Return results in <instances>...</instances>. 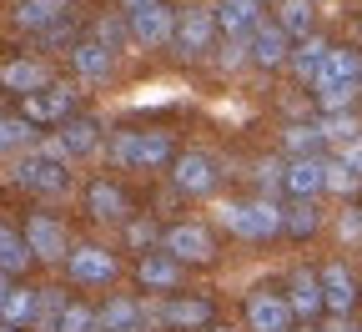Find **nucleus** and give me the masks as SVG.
I'll list each match as a JSON object with an SVG mask.
<instances>
[{"label":"nucleus","instance_id":"obj_4","mask_svg":"<svg viewBox=\"0 0 362 332\" xmlns=\"http://www.w3.org/2000/svg\"><path fill=\"white\" fill-rule=\"evenodd\" d=\"M216 35H221L216 11H206V6H187V11L176 16V56H187V61L206 56L211 45H216Z\"/></svg>","mask_w":362,"mask_h":332},{"label":"nucleus","instance_id":"obj_42","mask_svg":"<svg viewBox=\"0 0 362 332\" xmlns=\"http://www.w3.org/2000/svg\"><path fill=\"white\" fill-rule=\"evenodd\" d=\"M66 40H71V25H66V21H56V25H45V30H40V45H51V51H61Z\"/></svg>","mask_w":362,"mask_h":332},{"label":"nucleus","instance_id":"obj_24","mask_svg":"<svg viewBox=\"0 0 362 332\" xmlns=\"http://www.w3.org/2000/svg\"><path fill=\"white\" fill-rule=\"evenodd\" d=\"M282 147H287V156H322L327 136H322V126H317V121H292V126L282 131Z\"/></svg>","mask_w":362,"mask_h":332},{"label":"nucleus","instance_id":"obj_9","mask_svg":"<svg viewBox=\"0 0 362 332\" xmlns=\"http://www.w3.org/2000/svg\"><path fill=\"white\" fill-rule=\"evenodd\" d=\"M327 192V156H287V197L317 202Z\"/></svg>","mask_w":362,"mask_h":332},{"label":"nucleus","instance_id":"obj_7","mask_svg":"<svg viewBox=\"0 0 362 332\" xmlns=\"http://www.w3.org/2000/svg\"><path fill=\"white\" fill-rule=\"evenodd\" d=\"M297 312L287 302V292H252L247 297V327L252 332H292Z\"/></svg>","mask_w":362,"mask_h":332},{"label":"nucleus","instance_id":"obj_31","mask_svg":"<svg viewBox=\"0 0 362 332\" xmlns=\"http://www.w3.org/2000/svg\"><path fill=\"white\" fill-rule=\"evenodd\" d=\"M317 126H322L327 147H352V141L362 136V121H357V111H322V116H317Z\"/></svg>","mask_w":362,"mask_h":332},{"label":"nucleus","instance_id":"obj_36","mask_svg":"<svg viewBox=\"0 0 362 332\" xmlns=\"http://www.w3.org/2000/svg\"><path fill=\"white\" fill-rule=\"evenodd\" d=\"M362 186V166H352L342 151L337 156H327V192H337V197H352Z\"/></svg>","mask_w":362,"mask_h":332},{"label":"nucleus","instance_id":"obj_19","mask_svg":"<svg viewBox=\"0 0 362 332\" xmlns=\"http://www.w3.org/2000/svg\"><path fill=\"white\" fill-rule=\"evenodd\" d=\"M327 51H332V45H327L322 35H307V40H297V45H292L287 71H292L302 86H317V76H322V66H327Z\"/></svg>","mask_w":362,"mask_h":332},{"label":"nucleus","instance_id":"obj_25","mask_svg":"<svg viewBox=\"0 0 362 332\" xmlns=\"http://www.w3.org/2000/svg\"><path fill=\"white\" fill-rule=\"evenodd\" d=\"M30 262H35V252H30V242H25V231L0 222V267L16 277V272H25Z\"/></svg>","mask_w":362,"mask_h":332},{"label":"nucleus","instance_id":"obj_30","mask_svg":"<svg viewBox=\"0 0 362 332\" xmlns=\"http://www.w3.org/2000/svg\"><path fill=\"white\" fill-rule=\"evenodd\" d=\"M357 91H362V81H317L312 96H317L322 111H352L357 106Z\"/></svg>","mask_w":362,"mask_h":332},{"label":"nucleus","instance_id":"obj_28","mask_svg":"<svg viewBox=\"0 0 362 332\" xmlns=\"http://www.w3.org/2000/svg\"><path fill=\"white\" fill-rule=\"evenodd\" d=\"M317 231V202H282V236H292V242H307V236Z\"/></svg>","mask_w":362,"mask_h":332},{"label":"nucleus","instance_id":"obj_23","mask_svg":"<svg viewBox=\"0 0 362 332\" xmlns=\"http://www.w3.org/2000/svg\"><path fill=\"white\" fill-rule=\"evenodd\" d=\"M166 327H176V332H206L211 327V302L206 297H166Z\"/></svg>","mask_w":362,"mask_h":332},{"label":"nucleus","instance_id":"obj_14","mask_svg":"<svg viewBox=\"0 0 362 332\" xmlns=\"http://www.w3.org/2000/svg\"><path fill=\"white\" fill-rule=\"evenodd\" d=\"M131 21V40L136 45H146V51H156V45H166V40H176V16L161 6H146V11H136V16H126Z\"/></svg>","mask_w":362,"mask_h":332},{"label":"nucleus","instance_id":"obj_35","mask_svg":"<svg viewBox=\"0 0 362 332\" xmlns=\"http://www.w3.org/2000/svg\"><path fill=\"white\" fill-rule=\"evenodd\" d=\"M176 161V141L166 131H146L141 136V171H156V166H171Z\"/></svg>","mask_w":362,"mask_h":332},{"label":"nucleus","instance_id":"obj_39","mask_svg":"<svg viewBox=\"0 0 362 332\" xmlns=\"http://www.w3.org/2000/svg\"><path fill=\"white\" fill-rule=\"evenodd\" d=\"M66 307H71V302H66V297H61L56 287H51V292H40V307H35V327H40V332H56V327H61V317H66Z\"/></svg>","mask_w":362,"mask_h":332},{"label":"nucleus","instance_id":"obj_49","mask_svg":"<svg viewBox=\"0 0 362 332\" xmlns=\"http://www.w3.org/2000/svg\"><path fill=\"white\" fill-rule=\"evenodd\" d=\"M292 332H312V327H292Z\"/></svg>","mask_w":362,"mask_h":332},{"label":"nucleus","instance_id":"obj_37","mask_svg":"<svg viewBox=\"0 0 362 332\" xmlns=\"http://www.w3.org/2000/svg\"><path fill=\"white\" fill-rule=\"evenodd\" d=\"M121 227H126V247H131V252H156L161 236H166L151 217H131V222H121Z\"/></svg>","mask_w":362,"mask_h":332},{"label":"nucleus","instance_id":"obj_21","mask_svg":"<svg viewBox=\"0 0 362 332\" xmlns=\"http://www.w3.org/2000/svg\"><path fill=\"white\" fill-rule=\"evenodd\" d=\"M56 141H61L66 161H76V156H90V151L101 147V126L90 121V116H71L66 126H56Z\"/></svg>","mask_w":362,"mask_h":332},{"label":"nucleus","instance_id":"obj_32","mask_svg":"<svg viewBox=\"0 0 362 332\" xmlns=\"http://www.w3.org/2000/svg\"><path fill=\"white\" fill-rule=\"evenodd\" d=\"M312 6H317V0H277V25L287 35L307 40L312 35Z\"/></svg>","mask_w":362,"mask_h":332},{"label":"nucleus","instance_id":"obj_45","mask_svg":"<svg viewBox=\"0 0 362 332\" xmlns=\"http://www.w3.org/2000/svg\"><path fill=\"white\" fill-rule=\"evenodd\" d=\"M146 6H156V0H121V16H136V11H146Z\"/></svg>","mask_w":362,"mask_h":332},{"label":"nucleus","instance_id":"obj_38","mask_svg":"<svg viewBox=\"0 0 362 332\" xmlns=\"http://www.w3.org/2000/svg\"><path fill=\"white\" fill-rule=\"evenodd\" d=\"M257 186H262V197H277V192H287V161H277V156H267V161H257Z\"/></svg>","mask_w":362,"mask_h":332},{"label":"nucleus","instance_id":"obj_12","mask_svg":"<svg viewBox=\"0 0 362 332\" xmlns=\"http://www.w3.org/2000/svg\"><path fill=\"white\" fill-rule=\"evenodd\" d=\"M287 302L297 312V322H317L327 312V292H322V272H292L287 277Z\"/></svg>","mask_w":362,"mask_h":332},{"label":"nucleus","instance_id":"obj_43","mask_svg":"<svg viewBox=\"0 0 362 332\" xmlns=\"http://www.w3.org/2000/svg\"><path fill=\"white\" fill-rule=\"evenodd\" d=\"M342 242H362V212H342Z\"/></svg>","mask_w":362,"mask_h":332},{"label":"nucleus","instance_id":"obj_8","mask_svg":"<svg viewBox=\"0 0 362 332\" xmlns=\"http://www.w3.org/2000/svg\"><path fill=\"white\" fill-rule=\"evenodd\" d=\"M66 272H71L76 287H106V282H116L121 267H116V257L106 247H76L66 257Z\"/></svg>","mask_w":362,"mask_h":332},{"label":"nucleus","instance_id":"obj_5","mask_svg":"<svg viewBox=\"0 0 362 332\" xmlns=\"http://www.w3.org/2000/svg\"><path fill=\"white\" fill-rule=\"evenodd\" d=\"M25 242H30V252H35V262H66L76 247H71V231H66V222H56V217H45V212H35V217H25Z\"/></svg>","mask_w":362,"mask_h":332},{"label":"nucleus","instance_id":"obj_27","mask_svg":"<svg viewBox=\"0 0 362 332\" xmlns=\"http://www.w3.org/2000/svg\"><path fill=\"white\" fill-rule=\"evenodd\" d=\"M101 312V332H141V302H131V297H111Z\"/></svg>","mask_w":362,"mask_h":332},{"label":"nucleus","instance_id":"obj_2","mask_svg":"<svg viewBox=\"0 0 362 332\" xmlns=\"http://www.w3.org/2000/svg\"><path fill=\"white\" fill-rule=\"evenodd\" d=\"M16 186L35 197H61L71 186V161H56V156H40V151H25V161H16Z\"/></svg>","mask_w":362,"mask_h":332},{"label":"nucleus","instance_id":"obj_15","mask_svg":"<svg viewBox=\"0 0 362 332\" xmlns=\"http://www.w3.org/2000/svg\"><path fill=\"white\" fill-rule=\"evenodd\" d=\"M136 282H141L146 292L171 297L176 282H181V262H176L171 252H141V262H136Z\"/></svg>","mask_w":362,"mask_h":332},{"label":"nucleus","instance_id":"obj_17","mask_svg":"<svg viewBox=\"0 0 362 332\" xmlns=\"http://www.w3.org/2000/svg\"><path fill=\"white\" fill-rule=\"evenodd\" d=\"M0 86H6L11 96H35V91L51 86V71H45L40 61H30V56H16V61L0 66Z\"/></svg>","mask_w":362,"mask_h":332},{"label":"nucleus","instance_id":"obj_33","mask_svg":"<svg viewBox=\"0 0 362 332\" xmlns=\"http://www.w3.org/2000/svg\"><path fill=\"white\" fill-rule=\"evenodd\" d=\"M141 136H146V131H111V141H106V156H111L116 166L141 171Z\"/></svg>","mask_w":362,"mask_h":332},{"label":"nucleus","instance_id":"obj_26","mask_svg":"<svg viewBox=\"0 0 362 332\" xmlns=\"http://www.w3.org/2000/svg\"><path fill=\"white\" fill-rule=\"evenodd\" d=\"M35 307H40V292H30V287H11L6 292V302H0V322H11V327H35Z\"/></svg>","mask_w":362,"mask_h":332},{"label":"nucleus","instance_id":"obj_29","mask_svg":"<svg viewBox=\"0 0 362 332\" xmlns=\"http://www.w3.org/2000/svg\"><path fill=\"white\" fill-rule=\"evenodd\" d=\"M40 141V126L25 121V116H0V156H11V151H25Z\"/></svg>","mask_w":362,"mask_h":332},{"label":"nucleus","instance_id":"obj_41","mask_svg":"<svg viewBox=\"0 0 362 332\" xmlns=\"http://www.w3.org/2000/svg\"><path fill=\"white\" fill-rule=\"evenodd\" d=\"M151 327H166V302H156V297L141 302V332H151Z\"/></svg>","mask_w":362,"mask_h":332},{"label":"nucleus","instance_id":"obj_46","mask_svg":"<svg viewBox=\"0 0 362 332\" xmlns=\"http://www.w3.org/2000/svg\"><path fill=\"white\" fill-rule=\"evenodd\" d=\"M11 287H16V282H11V272L0 267V302H6V292H11Z\"/></svg>","mask_w":362,"mask_h":332},{"label":"nucleus","instance_id":"obj_22","mask_svg":"<svg viewBox=\"0 0 362 332\" xmlns=\"http://www.w3.org/2000/svg\"><path fill=\"white\" fill-rule=\"evenodd\" d=\"M66 11H71V0H16V11H11V21L21 25V30H45V25H56V21H66Z\"/></svg>","mask_w":362,"mask_h":332},{"label":"nucleus","instance_id":"obj_11","mask_svg":"<svg viewBox=\"0 0 362 332\" xmlns=\"http://www.w3.org/2000/svg\"><path fill=\"white\" fill-rule=\"evenodd\" d=\"M171 181H176V192H187V197H206L216 186V161L206 151H181L171 161Z\"/></svg>","mask_w":362,"mask_h":332},{"label":"nucleus","instance_id":"obj_44","mask_svg":"<svg viewBox=\"0 0 362 332\" xmlns=\"http://www.w3.org/2000/svg\"><path fill=\"white\" fill-rule=\"evenodd\" d=\"M317 332H362V327H357V322H347V317H337V312H332V317H327V322H317Z\"/></svg>","mask_w":362,"mask_h":332},{"label":"nucleus","instance_id":"obj_10","mask_svg":"<svg viewBox=\"0 0 362 332\" xmlns=\"http://www.w3.org/2000/svg\"><path fill=\"white\" fill-rule=\"evenodd\" d=\"M71 71H76V81H86V86H106L111 71H116L111 45H106V40H76V45H71Z\"/></svg>","mask_w":362,"mask_h":332},{"label":"nucleus","instance_id":"obj_40","mask_svg":"<svg viewBox=\"0 0 362 332\" xmlns=\"http://www.w3.org/2000/svg\"><path fill=\"white\" fill-rule=\"evenodd\" d=\"M56 332H101V312H96V307H86V302H71Z\"/></svg>","mask_w":362,"mask_h":332},{"label":"nucleus","instance_id":"obj_13","mask_svg":"<svg viewBox=\"0 0 362 332\" xmlns=\"http://www.w3.org/2000/svg\"><path fill=\"white\" fill-rule=\"evenodd\" d=\"M247 45H252V61H257L262 71H277V66H287V56H292V35H287L277 21H262V25L247 35Z\"/></svg>","mask_w":362,"mask_h":332},{"label":"nucleus","instance_id":"obj_6","mask_svg":"<svg viewBox=\"0 0 362 332\" xmlns=\"http://www.w3.org/2000/svg\"><path fill=\"white\" fill-rule=\"evenodd\" d=\"M161 247H166L176 262H192V267H202V262L216 257V242H211V231H206L202 222H176V227H166Z\"/></svg>","mask_w":362,"mask_h":332},{"label":"nucleus","instance_id":"obj_18","mask_svg":"<svg viewBox=\"0 0 362 332\" xmlns=\"http://www.w3.org/2000/svg\"><path fill=\"white\" fill-rule=\"evenodd\" d=\"M216 25H221V35L247 40L262 25V0H216Z\"/></svg>","mask_w":362,"mask_h":332},{"label":"nucleus","instance_id":"obj_34","mask_svg":"<svg viewBox=\"0 0 362 332\" xmlns=\"http://www.w3.org/2000/svg\"><path fill=\"white\" fill-rule=\"evenodd\" d=\"M317 81H362V56L347 51V45H332V51H327V66H322V76H317Z\"/></svg>","mask_w":362,"mask_h":332},{"label":"nucleus","instance_id":"obj_48","mask_svg":"<svg viewBox=\"0 0 362 332\" xmlns=\"http://www.w3.org/2000/svg\"><path fill=\"white\" fill-rule=\"evenodd\" d=\"M206 332H226V327H206Z\"/></svg>","mask_w":362,"mask_h":332},{"label":"nucleus","instance_id":"obj_16","mask_svg":"<svg viewBox=\"0 0 362 332\" xmlns=\"http://www.w3.org/2000/svg\"><path fill=\"white\" fill-rule=\"evenodd\" d=\"M86 212L96 222H131V197L116 181H90L86 186Z\"/></svg>","mask_w":362,"mask_h":332},{"label":"nucleus","instance_id":"obj_20","mask_svg":"<svg viewBox=\"0 0 362 332\" xmlns=\"http://www.w3.org/2000/svg\"><path fill=\"white\" fill-rule=\"evenodd\" d=\"M322 292H327V312L347 317V312L357 307V272H352V267H342V262L322 267Z\"/></svg>","mask_w":362,"mask_h":332},{"label":"nucleus","instance_id":"obj_3","mask_svg":"<svg viewBox=\"0 0 362 332\" xmlns=\"http://www.w3.org/2000/svg\"><path fill=\"white\" fill-rule=\"evenodd\" d=\"M76 91L71 86H45V91H35V96H21V116L25 121H35L40 131H56V126H66L71 116H76Z\"/></svg>","mask_w":362,"mask_h":332},{"label":"nucleus","instance_id":"obj_1","mask_svg":"<svg viewBox=\"0 0 362 332\" xmlns=\"http://www.w3.org/2000/svg\"><path fill=\"white\" fill-rule=\"evenodd\" d=\"M221 222L237 242H272L282 236V202L277 197H247V202H226Z\"/></svg>","mask_w":362,"mask_h":332},{"label":"nucleus","instance_id":"obj_47","mask_svg":"<svg viewBox=\"0 0 362 332\" xmlns=\"http://www.w3.org/2000/svg\"><path fill=\"white\" fill-rule=\"evenodd\" d=\"M0 332H21V327H11V322H0Z\"/></svg>","mask_w":362,"mask_h":332}]
</instances>
